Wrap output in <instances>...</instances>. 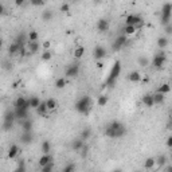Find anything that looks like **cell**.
Listing matches in <instances>:
<instances>
[{"instance_id": "obj_1", "label": "cell", "mask_w": 172, "mask_h": 172, "mask_svg": "<svg viewBox=\"0 0 172 172\" xmlns=\"http://www.w3.org/2000/svg\"><path fill=\"white\" fill-rule=\"evenodd\" d=\"M125 133H127V128L120 121H112L105 128V134L112 139H120V137L125 136Z\"/></svg>"}, {"instance_id": "obj_2", "label": "cell", "mask_w": 172, "mask_h": 172, "mask_svg": "<svg viewBox=\"0 0 172 172\" xmlns=\"http://www.w3.org/2000/svg\"><path fill=\"white\" fill-rule=\"evenodd\" d=\"M120 73H121V63L117 61V62H114L113 67H112V70H110V74H109V77L106 79V85L109 88H113V86L116 85V81H117V78H118Z\"/></svg>"}, {"instance_id": "obj_3", "label": "cell", "mask_w": 172, "mask_h": 172, "mask_svg": "<svg viewBox=\"0 0 172 172\" xmlns=\"http://www.w3.org/2000/svg\"><path fill=\"white\" fill-rule=\"evenodd\" d=\"M90 105H91V98L89 96H84L75 102V110L78 113H88L89 109H90Z\"/></svg>"}, {"instance_id": "obj_4", "label": "cell", "mask_w": 172, "mask_h": 172, "mask_svg": "<svg viewBox=\"0 0 172 172\" xmlns=\"http://www.w3.org/2000/svg\"><path fill=\"white\" fill-rule=\"evenodd\" d=\"M164 63H165V54L163 53V51H160V53H157L156 55L153 57L152 66H153L155 69H161Z\"/></svg>"}, {"instance_id": "obj_5", "label": "cell", "mask_w": 172, "mask_h": 172, "mask_svg": "<svg viewBox=\"0 0 172 172\" xmlns=\"http://www.w3.org/2000/svg\"><path fill=\"white\" fill-rule=\"evenodd\" d=\"M128 43L127 41V35H124V34H121V35H118L116 38V41L113 42V45H112V48H113L114 51H118L121 47H124L125 45Z\"/></svg>"}, {"instance_id": "obj_6", "label": "cell", "mask_w": 172, "mask_h": 172, "mask_svg": "<svg viewBox=\"0 0 172 172\" xmlns=\"http://www.w3.org/2000/svg\"><path fill=\"white\" fill-rule=\"evenodd\" d=\"M79 73V65L78 63H74V65H70L67 69H66V74L65 75L67 77V78H74V77H77Z\"/></svg>"}, {"instance_id": "obj_7", "label": "cell", "mask_w": 172, "mask_h": 172, "mask_svg": "<svg viewBox=\"0 0 172 172\" xmlns=\"http://www.w3.org/2000/svg\"><path fill=\"white\" fill-rule=\"evenodd\" d=\"M125 23H127V26H134L136 27L137 24H143V19L139 15H128L127 19H125Z\"/></svg>"}, {"instance_id": "obj_8", "label": "cell", "mask_w": 172, "mask_h": 172, "mask_svg": "<svg viewBox=\"0 0 172 172\" xmlns=\"http://www.w3.org/2000/svg\"><path fill=\"white\" fill-rule=\"evenodd\" d=\"M15 108H23V109H30L31 108V104H30V100H26L24 97H18L15 101Z\"/></svg>"}, {"instance_id": "obj_9", "label": "cell", "mask_w": 172, "mask_h": 172, "mask_svg": "<svg viewBox=\"0 0 172 172\" xmlns=\"http://www.w3.org/2000/svg\"><path fill=\"white\" fill-rule=\"evenodd\" d=\"M93 55H94V58H96L97 61H100V59H102L105 55H106V50H105L102 46H97V47L94 48V51H93Z\"/></svg>"}, {"instance_id": "obj_10", "label": "cell", "mask_w": 172, "mask_h": 172, "mask_svg": "<svg viewBox=\"0 0 172 172\" xmlns=\"http://www.w3.org/2000/svg\"><path fill=\"white\" fill-rule=\"evenodd\" d=\"M15 110V116H16V118H19V120H26L28 117V110L27 109H23V108H15L14 109Z\"/></svg>"}, {"instance_id": "obj_11", "label": "cell", "mask_w": 172, "mask_h": 172, "mask_svg": "<svg viewBox=\"0 0 172 172\" xmlns=\"http://www.w3.org/2000/svg\"><path fill=\"white\" fill-rule=\"evenodd\" d=\"M34 140V134L31 132H23L20 134V141L23 144H31Z\"/></svg>"}, {"instance_id": "obj_12", "label": "cell", "mask_w": 172, "mask_h": 172, "mask_svg": "<svg viewBox=\"0 0 172 172\" xmlns=\"http://www.w3.org/2000/svg\"><path fill=\"white\" fill-rule=\"evenodd\" d=\"M143 104H144L145 106H148V108H152V106H153V105H155L153 94H149V93L144 94V96H143Z\"/></svg>"}, {"instance_id": "obj_13", "label": "cell", "mask_w": 172, "mask_h": 172, "mask_svg": "<svg viewBox=\"0 0 172 172\" xmlns=\"http://www.w3.org/2000/svg\"><path fill=\"white\" fill-rule=\"evenodd\" d=\"M97 28H98L100 32H105V31L109 30V22L106 19H100L98 23H97Z\"/></svg>"}, {"instance_id": "obj_14", "label": "cell", "mask_w": 172, "mask_h": 172, "mask_svg": "<svg viewBox=\"0 0 172 172\" xmlns=\"http://www.w3.org/2000/svg\"><path fill=\"white\" fill-rule=\"evenodd\" d=\"M27 47H28V54H35L39 51V43L38 42H28Z\"/></svg>"}, {"instance_id": "obj_15", "label": "cell", "mask_w": 172, "mask_h": 172, "mask_svg": "<svg viewBox=\"0 0 172 172\" xmlns=\"http://www.w3.org/2000/svg\"><path fill=\"white\" fill-rule=\"evenodd\" d=\"M85 147L84 144V140L82 139H77L73 141V144H71V148H73V151H82V148Z\"/></svg>"}, {"instance_id": "obj_16", "label": "cell", "mask_w": 172, "mask_h": 172, "mask_svg": "<svg viewBox=\"0 0 172 172\" xmlns=\"http://www.w3.org/2000/svg\"><path fill=\"white\" fill-rule=\"evenodd\" d=\"M18 153H19V147L16 144H12L10 147V151H8V157L10 159H15L18 156Z\"/></svg>"}, {"instance_id": "obj_17", "label": "cell", "mask_w": 172, "mask_h": 172, "mask_svg": "<svg viewBox=\"0 0 172 172\" xmlns=\"http://www.w3.org/2000/svg\"><path fill=\"white\" fill-rule=\"evenodd\" d=\"M16 116H15V110H11V109H7L4 113V121H15Z\"/></svg>"}, {"instance_id": "obj_18", "label": "cell", "mask_w": 172, "mask_h": 172, "mask_svg": "<svg viewBox=\"0 0 172 172\" xmlns=\"http://www.w3.org/2000/svg\"><path fill=\"white\" fill-rule=\"evenodd\" d=\"M51 161H53V157H51L50 155H42V157L39 159V165H41V167H45V165L50 164Z\"/></svg>"}, {"instance_id": "obj_19", "label": "cell", "mask_w": 172, "mask_h": 172, "mask_svg": "<svg viewBox=\"0 0 172 172\" xmlns=\"http://www.w3.org/2000/svg\"><path fill=\"white\" fill-rule=\"evenodd\" d=\"M20 124H22L23 132H31V129H32V121H30L28 118H26V120H23Z\"/></svg>"}, {"instance_id": "obj_20", "label": "cell", "mask_w": 172, "mask_h": 172, "mask_svg": "<svg viewBox=\"0 0 172 172\" xmlns=\"http://www.w3.org/2000/svg\"><path fill=\"white\" fill-rule=\"evenodd\" d=\"M128 79L131 82H139L140 79H141V75H140V73L139 71H132V73H129V75H128Z\"/></svg>"}, {"instance_id": "obj_21", "label": "cell", "mask_w": 172, "mask_h": 172, "mask_svg": "<svg viewBox=\"0 0 172 172\" xmlns=\"http://www.w3.org/2000/svg\"><path fill=\"white\" fill-rule=\"evenodd\" d=\"M36 112H38L39 116H46V113L48 112V108H47V104H46V101H42V104L39 105V108L36 109Z\"/></svg>"}, {"instance_id": "obj_22", "label": "cell", "mask_w": 172, "mask_h": 172, "mask_svg": "<svg viewBox=\"0 0 172 172\" xmlns=\"http://www.w3.org/2000/svg\"><path fill=\"white\" fill-rule=\"evenodd\" d=\"M15 43H18L20 47H24V45L27 43V36H26V34L24 32L19 34L18 38H16V41H15Z\"/></svg>"}, {"instance_id": "obj_23", "label": "cell", "mask_w": 172, "mask_h": 172, "mask_svg": "<svg viewBox=\"0 0 172 172\" xmlns=\"http://www.w3.org/2000/svg\"><path fill=\"white\" fill-rule=\"evenodd\" d=\"M20 48H22V47L18 45V43L14 42V43H11V45L8 46V53H10L11 55H14V54H16L18 51H20Z\"/></svg>"}, {"instance_id": "obj_24", "label": "cell", "mask_w": 172, "mask_h": 172, "mask_svg": "<svg viewBox=\"0 0 172 172\" xmlns=\"http://www.w3.org/2000/svg\"><path fill=\"white\" fill-rule=\"evenodd\" d=\"M161 15H172V4L171 3H165L161 7Z\"/></svg>"}, {"instance_id": "obj_25", "label": "cell", "mask_w": 172, "mask_h": 172, "mask_svg": "<svg viewBox=\"0 0 172 172\" xmlns=\"http://www.w3.org/2000/svg\"><path fill=\"white\" fill-rule=\"evenodd\" d=\"M153 101H155V105H160V104H163L164 102V94H161V93H155L153 94Z\"/></svg>"}, {"instance_id": "obj_26", "label": "cell", "mask_w": 172, "mask_h": 172, "mask_svg": "<svg viewBox=\"0 0 172 172\" xmlns=\"http://www.w3.org/2000/svg\"><path fill=\"white\" fill-rule=\"evenodd\" d=\"M30 104H31V108H34V109H38L39 108V105L42 104V101L39 100V97H31L30 98Z\"/></svg>"}, {"instance_id": "obj_27", "label": "cell", "mask_w": 172, "mask_h": 172, "mask_svg": "<svg viewBox=\"0 0 172 172\" xmlns=\"http://www.w3.org/2000/svg\"><path fill=\"white\" fill-rule=\"evenodd\" d=\"M157 46H159V48H165L168 46V39L165 36H160L157 39Z\"/></svg>"}, {"instance_id": "obj_28", "label": "cell", "mask_w": 172, "mask_h": 172, "mask_svg": "<svg viewBox=\"0 0 172 172\" xmlns=\"http://www.w3.org/2000/svg\"><path fill=\"white\" fill-rule=\"evenodd\" d=\"M50 149H51V145H50V141H43L42 143V152H43V155H48L50 153Z\"/></svg>"}, {"instance_id": "obj_29", "label": "cell", "mask_w": 172, "mask_h": 172, "mask_svg": "<svg viewBox=\"0 0 172 172\" xmlns=\"http://www.w3.org/2000/svg\"><path fill=\"white\" fill-rule=\"evenodd\" d=\"M91 136V129L90 128H85L84 131L81 132V139L82 140H89Z\"/></svg>"}, {"instance_id": "obj_30", "label": "cell", "mask_w": 172, "mask_h": 172, "mask_svg": "<svg viewBox=\"0 0 172 172\" xmlns=\"http://www.w3.org/2000/svg\"><path fill=\"white\" fill-rule=\"evenodd\" d=\"M42 19H43L45 22H50L51 19H53V12H51L50 10L43 11V14H42Z\"/></svg>"}, {"instance_id": "obj_31", "label": "cell", "mask_w": 172, "mask_h": 172, "mask_svg": "<svg viewBox=\"0 0 172 172\" xmlns=\"http://www.w3.org/2000/svg\"><path fill=\"white\" fill-rule=\"evenodd\" d=\"M155 164H156V159H153V157H148V159L145 160V163H144V167L147 168V170H149V168H152Z\"/></svg>"}, {"instance_id": "obj_32", "label": "cell", "mask_w": 172, "mask_h": 172, "mask_svg": "<svg viewBox=\"0 0 172 172\" xmlns=\"http://www.w3.org/2000/svg\"><path fill=\"white\" fill-rule=\"evenodd\" d=\"M46 104H47L48 110H55L57 109V101L54 98H48L47 101H46Z\"/></svg>"}, {"instance_id": "obj_33", "label": "cell", "mask_w": 172, "mask_h": 172, "mask_svg": "<svg viewBox=\"0 0 172 172\" xmlns=\"http://www.w3.org/2000/svg\"><path fill=\"white\" fill-rule=\"evenodd\" d=\"M134 32H136V27L134 26H125L124 35H133Z\"/></svg>"}, {"instance_id": "obj_34", "label": "cell", "mask_w": 172, "mask_h": 172, "mask_svg": "<svg viewBox=\"0 0 172 172\" xmlns=\"http://www.w3.org/2000/svg\"><path fill=\"white\" fill-rule=\"evenodd\" d=\"M171 90V85L170 84H163L159 88V93H161V94H165V93H168V91Z\"/></svg>"}, {"instance_id": "obj_35", "label": "cell", "mask_w": 172, "mask_h": 172, "mask_svg": "<svg viewBox=\"0 0 172 172\" xmlns=\"http://www.w3.org/2000/svg\"><path fill=\"white\" fill-rule=\"evenodd\" d=\"M108 101H109V97L108 96H100L97 104H98L100 106H105V105L108 104Z\"/></svg>"}, {"instance_id": "obj_36", "label": "cell", "mask_w": 172, "mask_h": 172, "mask_svg": "<svg viewBox=\"0 0 172 172\" xmlns=\"http://www.w3.org/2000/svg\"><path fill=\"white\" fill-rule=\"evenodd\" d=\"M84 54H85V48L82 47V46H79V47H77L75 50H74V57H75V58H81Z\"/></svg>"}, {"instance_id": "obj_37", "label": "cell", "mask_w": 172, "mask_h": 172, "mask_svg": "<svg viewBox=\"0 0 172 172\" xmlns=\"http://www.w3.org/2000/svg\"><path fill=\"white\" fill-rule=\"evenodd\" d=\"M66 84H67V81H66L65 78H58L55 82V86H57V89H63Z\"/></svg>"}, {"instance_id": "obj_38", "label": "cell", "mask_w": 172, "mask_h": 172, "mask_svg": "<svg viewBox=\"0 0 172 172\" xmlns=\"http://www.w3.org/2000/svg\"><path fill=\"white\" fill-rule=\"evenodd\" d=\"M14 127V121H3V131L8 132L10 129H12Z\"/></svg>"}, {"instance_id": "obj_39", "label": "cell", "mask_w": 172, "mask_h": 172, "mask_svg": "<svg viewBox=\"0 0 172 172\" xmlns=\"http://www.w3.org/2000/svg\"><path fill=\"white\" fill-rule=\"evenodd\" d=\"M139 63L141 67H147L148 65H149V59L147 58V57H140L139 58Z\"/></svg>"}, {"instance_id": "obj_40", "label": "cell", "mask_w": 172, "mask_h": 172, "mask_svg": "<svg viewBox=\"0 0 172 172\" xmlns=\"http://www.w3.org/2000/svg\"><path fill=\"white\" fill-rule=\"evenodd\" d=\"M28 39H30V42H38V32L36 31L28 32Z\"/></svg>"}, {"instance_id": "obj_41", "label": "cell", "mask_w": 172, "mask_h": 172, "mask_svg": "<svg viewBox=\"0 0 172 172\" xmlns=\"http://www.w3.org/2000/svg\"><path fill=\"white\" fill-rule=\"evenodd\" d=\"M165 163H167V157L165 156H160L156 159V164L160 165V167H161V165H165Z\"/></svg>"}, {"instance_id": "obj_42", "label": "cell", "mask_w": 172, "mask_h": 172, "mask_svg": "<svg viewBox=\"0 0 172 172\" xmlns=\"http://www.w3.org/2000/svg\"><path fill=\"white\" fill-rule=\"evenodd\" d=\"M53 168H54V163L51 161L50 164L45 165V167H42V172H53Z\"/></svg>"}, {"instance_id": "obj_43", "label": "cell", "mask_w": 172, "mask_h": 172, "mask_svg": "<svg viewBox=\"0 0 172 172\" xmlns=\"http://www.w3.org/2000/svg\"><path fill=\"white\" fill-rule=\"evenodd\" d=\"M74 171H75V165L71 163V164H67V165H66L62 172H74Z\"/></svg>"}, {"instance_id": "obj_44", "label": "cell", "mask_w": 172, "mask_h": 172, "mask_svg": "<svg viewBox=\"0 0 172 172\" xmlns=\"http://www.w3.org/2000/svg\"><path fill=\"white\" fill-rule=\"evenodd\" d=\"M51 59V53L50 51H45L42 54V61H50Z\"/></svg>"}, {"instance_id": "obj_45", "label": "cell", "mask_w": 172, "mask_h": 172, "mask_svg": "<svg viewBox=\"0 0 172 172\" xmlns=\"http://www.w3.org/2000/svg\"><path fill=\"white\" fill-rule=\"evenodd\" d=\"M15 172H24V163H23V160L19 161V167L15 170Z\"/></svg>"}, {"instance_id": "obj_46", "label": "cell", "mask_w": 172, "mask_h": 172, "mask_svg": "<svg viewBox=\"0 0 172 172\" xmlns=\"http://www.w3.org/2000/svg\"><path fill=\"white\" fill-rule=\"evenodd\" d=\"M165 34H167V35H172V23L165 26Z\"/></svg>"}, {"instance_id": "obj_47", "label": "cell", "mask_w": 172, "mask_h": 172, "mask_svg": "<svg viewBox=\"0 0 172 172\" xmlns=\"http://www.w3.org/2000/svg\"><path fill=\"white\" fill-rule=\"evenodd\" d=\"M31 4L32 5H45L43 0H31Z\"/></svg>"}, {"instance_id": "obj_48", "label": "cell", "mask_w": 172, "mask_h": 172, "mask_svg": "<svg viewBox=\"0 0 172 172\" xmlns=\"http://www.w3.org/2000/svg\"><path fill=\"white\" fill-rule=\"evenodd\" d=\"M69 8H70V5H69L67 3H63V4L61 5V11H62V12H66V11H69Z\"/></svg>"}, {"instance_id": "obj_49", "label": "cell", "mask_w": 172, "mask_h": 172, "mask_svg": "<svg viewBox=\"0 0 172 172\" xmlns=\"http://www.w3.org/2000/svg\"><path fill=\"white\" fill-rule=\"evenodd\" d=\"M167 147L172 149V136H170V137L167 139Z\"/></svg>"}, {"instance_id": "obj_50", "label": "cell", "mask_w": 172, "mask_h": 172, "mask_svg": "<svg viewBox=\"0 0 172 172\" xmlns=\"http://www.w3.org/2000/svg\"><path fill=\"white\" fill-rule=\"evenodd\" d=\"M88 151H89V147H88V145H85V147L82 148V156H85V155L88 153Z\"/></svg>"}, {"instance_id": "obj_51", "label": "cell", "mask_w": 172, "mask_h": 172, "mask_svg": "<svg viewBox=\"0 0 172 172\" xmlns=\"http://www.w3.org/2000/svg\"><path fill=\"white\" fill-rule=\"evenodd\" d=\"M16 5H23V4H24V0H16Z\"/></svg>"}, {"instance_id": "obj_52", "label": "cell", "mask_w": 172, "mask_h": 172, "mask_svg": "<svg viewBox=\"0 0 172 172\" xmlns=\"http://www.w3.org/2000/svg\"><path fill=\"white\" fill-rule=\"evenodd\" d=\"M165 172H172V164H171V165H167V168H165Z\"/></svg>"}, {"instance_id": "obj_53", "label": "cell", "mask_w": 172, "mask_h": 172, "mask_svg": "<svg viewBox=\"0 0 172 172\" xmlns=\"http://www.w3.org/2000/svg\"><path fill=\"white\" fill-rule=\"evenodd\" d=\"M43 46H45L46 48H48V47H50V42H48V41H46L45 43H43Z\"/></svg>"}, {"instance_id": "obj_54", "label": "cell", "mask_w": 172, "mask_h": 172, "mask_svg": "<svg viewBox=\"0 0 172 172\" xmlns=\"http://www.w3.org/2000/svg\"><path fill=\"white\" fill-rule=\"evenodd\" d=\"M97 66L101 69V67H104V63H102V62H98V63H97Z\"/></svg>"}, {"instance_id": "obj_55", "label": "cell", "mask_w": 172, "mask_h": 172, "mask_svg": "<svg viewBox=\"0 0 172 172\" xmlns=\"http://www.w3.org/2000/svg\"><path fill=\"white\" fill-rule=\"evenodd\" d=\"M170 128L172 129V117H171V120H170Z\"/></svg>"}, {"instance_id": "obj_56", "label": "cell", "mask_w": 172, "mask_h": 172, "mask_svg": "<svg viewBox=\"0 0 172 172\" xmlns=\"http://www.w3.org/2000/svg\"><path fill=\"white\" fill-rule=\"evenodd\" d=\"M112 172H122L121 170H114V171H112Z\"/></svg>"}, {"instance_id": "obj_57", "label": "cell", "mask_w": 172, "mask_h": 172, "mask_svg": "<svg viewBox=\"0 0 172 172\" xmlns=\"http://www.w3.org/2000/svg\"><path fill=\"white\" fill-rule=\"evenodd\" d=\"M171 160H172V151H171Z\"/></svg>"}, {"instance_id": "obj_58", "label": "cell", "mask_w": 172, "mask_h": 172, "mask_svg": "<svg viewBox=\"0 0 172 172\" xmlns=\"http://www.w3.org/2000/svg\"><path fill=\"white\" fill-rule=\"evenodd\" d=\"M134 172H141V171H134Z\"/></svg>"}]
</instances>
